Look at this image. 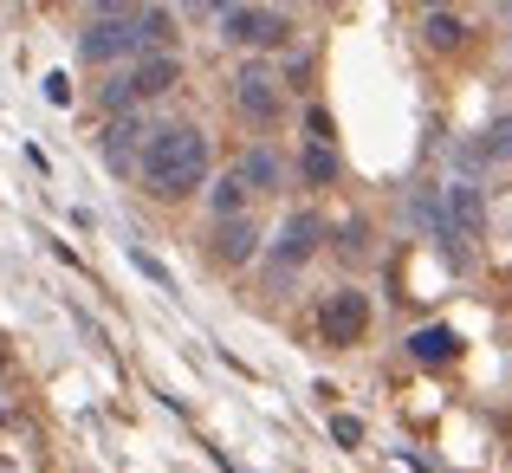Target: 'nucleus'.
<instances>
[{"mask_svg":"<svg viewBox=\"0 0 512 473\" xmlns=\"http://www.w3.org/2000/svg\"><path fill=\"white\" fill-rule=\"evenodd\" d=\"M331 441H338V448H357V441H363V422H357V415H331Z\"/></svg>","mask_w":512,"mask_h":473,"instance_id":"19","label":"nucleus"},{"mask_svg":"<svg viewBox=\"0 0 512 473\" xmlns=\"http://www.w3.org/2000/svg\"><path fill=\"white\" fill-rule=\"evenodd\" d=\"M318 331H325V344H363V331H370V299H363L357 286H338V292H325V305H318Z\"/></svg>","mask_w":512,"mask_h":473,"instance_id":"3","label":"nucleus"},{"mask_svg":"<svg viewBox=\"0 0 512 473\" xmlns=\"http://www.w3.org/2000/svg\"><path fill=\"white\" fill-rule=\"evenodd\" d=\"M46 98H52V104H72V78L52 72V78H46Z\"/></svg>","mask_w":512,"mask_h":473,"instance_id":"20","label":"nucleus"},{"mask_svg":"<svg viewBox=\"0 0 512 473\" xmlns=\"http://www.w3.org/2000/svg\"><path fill=\"white\" fill-rule=\"evenodd\" d=\"M78 59H85V65L137 59V26H130V20H91L85 39H78Z\"/></svg>","mask_w":512,"mask_h":473,"instance_id":"7","label":"nucleus"},{"mask_svg":"<svg viewBox=\"0 0 512 473\" xmlns=\"http://www.w3.org/2000/svg\"><path fill=\"white\" fill-rule=\"evenodd\" d=\"M318 247H325V221L305 208V214H292V221L279 227V240H273V266H279V273H299V266L312 260Z\"/></svg>","mask_w":512,"mask_h":473,"instance_id":"6","label":"nucleus"},{"mask_svg":"<svg viewBox=\"0 0 512 473\" xmlns=\"http://www.w3.org/2000/svg\"><path fill=\"white\" fill-rule=\"evenodd\" d=\"M175 78H182L175 52H143L124 78H111V85H104V104H111V117H124V111H137L143 98H163Z\"/></svg>","mask_w":512,"mask_h":473,"instance_id":"2","label":"nucleus"},{"mask_svg":"<svg viewBox=\"0 0 512 473\" xmlns=\"http://www.w3.org/2000/svg\"><path fill=\"white\" fill-rule=\"evenodd\" d=\"M234 104L253 117V124H273V117L286 111V98H279V85H273V72H266V65H247V72L234 78Z\"/></svg>","mask_w":512,"mask_h":473,"instance_id":"8","label":"nucleus"},{"mask_svg":"<svg viewBox=\"0 0 512 473\" xmlns=\"http://www.w3.org/2000/svg\"><path fill=\"white\" fill-rule=\"evenodd\" d=\"M143 137H150V130H143V117H117V124L104 130V162H111V169L124 175L130 162L143 156Z\"/></svg>","mask_w":512,"mask_h":473,"instance_id":"10","label":"nucleus"},{"mask_svg":"<svg viewBox=\"0 0 512 473\" xmlns=\"http://www.w3.org/2000/svg\"><path fill=\"white\" fill-rule=\"evenodd\" d=\"M221 33L234 39V46H247V52H266V46H286V33H292V26L279 20L273 7H227Z\"/></svg>","mask_w":512,"mask_h":473,"instance_id":"4","label":"nucleus"},{"mask_svg":"<svg viewBox=\"0 0 512 473\" xmlns=\"http://www.w3.org/2000/svg\"><path fill=\"white\" fill-rule=\"evenodd\" d=\"M506 7H512V0H506Z\"/></svg>","mask_w":512,"mask_h":473,"instance_id":"24","label":"nucleus"},{"mask_svg":"<svg viewBox=\"0 0 512 473\" xmlns=\"http://www.w3.org/2000/svg\"><path fill=\"white\" fill-rule=\"evenodd\" d=\"M512 156V117H500V124L480 137V162H506Z\"/></svg>","mask_w":512,"mask_h":473,"instance_id":"17","label":"nucleus"},{"mask_svg":"<svg viewBox=\"0 0 512 473\" xmlns=\"http://www.w3.org/2000/svg\"><path fill=\"white\" fill-rule=\"evenodd\" d=\"M428 7H441V0H428Z\"/></svg>","mask_w":512,"mask_h":473,"instance_id":"23","label":"nucleus"},{"mask_svg":"<svg viewBox=\"0 0 512 473\" xmlns=\"http://www.w3.org/2000/svg\"><path fill=\"white\" fill-rule=\"evenodd\" d=\"M240 182H247V188H279V156L273 150H253L247 162H240Z\"/></svg>","mask_w":512,"mask_h":473,"instance_id":"14","label":"nucleus"},{"mask_svg":"<svg viewBox=\"0 0 512 473\" xmlns=\"http://www.w3.org/2000/svg\"><path fill=\"white\" fill-rule=\"evenodd\" d=\"M195 7H227V0H195Z\"/></svg>","mask_w":512,"mask_h":473,"instance_id":"22","label":"nucleus"},{"mask_svg":"<svg viewBox=\"0 0 512 473\" xmlns=\"http://www.w3.org/2000/svg\"><path fill=\"white\" fill-rule=\"evenodd\" d=\"M143 182H150L156 201H182L208 182V137L195 124H163L143 137V156H137Z\"/></svg>","mask_w":512,"mask_h":473,"instance_id":"1","label":"nucleus"},{"mask_svg":"<svg viewBox=\"0 0 512 473\" xmlns=\"http://www.w3.org/2000/svg\"><path fill=\"white\" fill-rule=\"evenodd\" d=\"M422 33H428V46H435V52H454V46L467 39V26L454 20V13H428V26H422Z\"/></svg>","mask_w":512,"mask_h":473,"instance_id":"15","label":"nucleus"},{"mask_svg":"<svg viewBox=\"0 0 512 473\" xmlns=\"http://www.w3.org/2000/svg\"><path fill=\"white\" fill-rule=\"evenodd\" d=\"M305 130H312V143H331V117L325 111H305Z\"/></svg>","mask_w":512,"mask_h":473,"instance_id":"21","label":"nucleus"},{"mask_svg":"<svg viewBox=\"0 0 512 473\" xmlns=\"http://www.w3.org/2000/svg\"><path fill=\"white\" fill-rule=\"evenodd\" d=\"M253 253H260V227H253L247 214H234V221H214V260H221V266H247Z\"/></svg>","mask_w":512,"mask_h":473,"instance_id":"9","label":"nucleus"},{"mask_svg":"<svg viewBox=\"0 0 512 473\" xmlns=\"http://www.w3.org/2000/svg\"><path fill=\"white\" fill-rule=\"evenodd\" d=\"M409 350H415V363H454L461 357V337H454L448 324H428V331L409 337Z\"/></svg>","mask_w":512,"mask_h":473,"instance_id":"11","label":"nucleus"},{"mask_svg":"<svg viewBox=\"0 0 512 473\" xmlns=\"http://www.w3.org/2000/svg\"><path fill=\"white\" fill-rule=\"evenodd\" d=\"M441 214H448V240L454 247H467V240L487 234V201H480L474 182H448L441 188Z\"/></svg>","mask_w":512,"mask_h":473,"instance_id":"5","label":"nucleus"},{"mask_svg":"<svg viewBox=\"0 0 512 473\" xmlns=\"http://www.w3.org/2000/svg\"><path fill=\"white\" fill-rule=\"evenodd\" d=\"M247 195H253V188L240 182V175H221V182L208 188V208H214V221H234V214H247Z\"/></svg>","mask_w":512,"mask_h":473,"instance_id":"12","label":"nucleus"},{"mask_svg":"<svg viewBox=\"0 0 512 473\" xmlns=\"http://www.w3.org/2000/svg\"><path fill=\"white\" fill-rule=\"evenodd\" d=\"M130 260H137V273H143V279H156V286H163V292H175V279H169V266H163V260H156V253H143V247H130Z\"/></svg>","mask_w":512,"mask_h":473,"instance_id":"18","label":"nucleus"},{"mask_svg":"<svg viewBox=\"0 0 512 473\" xmlns=\"http://www.w3.org/2000/svg\"><path fill=\"white\" fill-rule=\"evenodd\" d=\"M305 182H312V188L338 182V156H331V143H312V150H305Z\"/></svg>","mask_w":512,"mask_h":473,"instance_id":"16","label":"nucleus"},{"mask_svg":"<svg viewBox=\"0 0 512 473\" xmlns=\"http://www.w3.org/2000/svg\"><path fill=\"white\" fill-rule=\"evenodd\" d=\"M169 39H175V20L150 7V13L137 20V52H169Z\"/></svg>","mask_w":512,"mask_h":473,"instance_id":"13","label":"nucleus"}]
</instances>
